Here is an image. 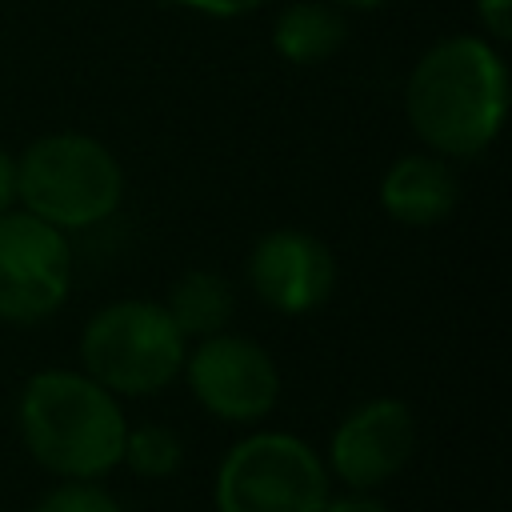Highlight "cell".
Here are the masks:
<instances>
[{
  "instance_id": "cell-1",
  "label": "cell",
  "mask_w": 512,
  "mask_h": 512,
  "mask_svg": "<svg viewBox=\"0 0 512 512\" xmlns=\"http://www.w3.org/2000/svg\"><path fill=\"white\" fill-rule=\"evenodd\" d=\"M408 120L440 156L484 152L508 112V68L476 36H448L432 44L404 92Z\"/></svg>"
},
{
  "instance_id": "cell-2",
  "label": "cell",
  "mask_w": 512,
  "mask_h": 512,
  "mask_svg": "<svg viewBox=\"0 0 512 512\" xmlns=\"http://www.w3.org/2000/svg\"><path fill=\"white\" fill-rule=\"evenodd\" d=\"M20 432L48 472L96 480L124 460L128 420L92 376L40 372L20 396Z\"/></svg>"
},
{
  "instance_id": "cell-3",
  "label": "cell",
  "mask_w": 512,
  "mask_h": 512,
  "mask_svg": "<svg viewBox=\"0 0 512 512\" xmlns=\"http://www.w3.org/2000/svg\"><path fill=\"white\" fill-rule=\"evenodd\" d=\"M124 172L84 132H52L16 160V200L52 228H92L120 208Z\"/></svg>"
},
{
  "instance_id": "cell-4",
  "label": "cell",
  "mask_w": 512,
  "mask_h": 512,
  "mask_svg": "<svg viewBox=\"0 0 512 512\" xmlns=\"http://www.w3.org/2000/svg\"><path fill=\"white\" fill-rule=\"evenodd\" d=\"M188 340L152 300H116L100 308L80 340L84 376L108 392L148 396L184 372Z\"/></svg>"
},
{
  "instance_id": "cell-5",
  "label": "cell",
  "mask_w": 512,
  "mask_h": 512,
  "mask_svg": "<svg viewBox=\"0 0 512 512\" xmlns=\"http://www.w3.org/2000/svg\"><path fill=\"white\" fill-rule=\"evenodd\" d=\"M212 500L216 512H324L328 472L300 436L256 432L224 456Z\"/></svg>"
},
{
  "instance_id": "cell-6",
  "label": "cell",
  "mask_w": 512,
  "mask_h": 512,
  "mask_svg": "<svg viewBox=\"0 0 512 512\" xmlns=\"http://www.w3.org/2000/svg\"><path fill=\"white\" fill-rule=\"evenodd\" d=\"M72 280V256L60 228L32 212H0V320L36 324L52 316Z\"/></svg>"
},
{
  "instance_id": "cell-7",
  "label": "cell",
  "mask_w": 512,
  "mask_h": 512,
  "mask_svg": "<svg viewBox=\"0 0 512 512\" xmlns=\"http://www.w3.org/2000/svg\"><path fill=\"white\" fill-rule=\"evenodd\" d=\"M184 372L196 400L232 424L268 416L280 396V372L272 356L244 336H204L196 352L184 356Z\"/></svg>"
},
{
  "instance_id": "cell-8",
  "label": "cell",
  "mask_w": 512,
  "mask_h": 512,
  "mask_svg": "<svg viewBox=\"0 0 512 512\" xmlns=\"http://www.w3.org/2000/svg\"><path fill=\"white\" fill-rule=\"evenodd\" d=\"M416 452V416L404 400L380 396L360 404L332 432L328 460L348 488H376L392 480Z\"/></svg>"
},
{
  "instance_id": "cell-9",
  "label": "cell",
  "mask_w": 512,
  "mask_h": 512,
  "mask_svg": "<svg viewBox=\"0 0 512 512\" xmlns=\"http://www.w3.org/2000/svg\"><path fill=\"white\" fill-rule=\"evenodd\" d=\"M248 280L264 304L300 316L328 300L336 284V260L324 240L300 228L268 232L248 256Z\"/></svg>"
},
{
  "instance_id": "cell-10",
  "label": "cell",
  "mask_w": 512,
  "mask_h": 512,
  "mask_svg": "<svg viewBox=\"0 0 512 512\" xmlns=\"http://www.w3.org/2000/svg\"><path fill=\"white\" fill-rule=\"evenodd\" d=\"M380 204L392 220L424 228L440 224L456 208V180L436 156H400L380 184Z\"/></svg>"
},
{
  "instance_id": "cell-11",
  "label": "cell",
  "mask_w": 512,
  "mask_h": 512,
  "mask_svg": "<svg viewBox=\"0 0 512 512\" xmlns=\"http://www.w3.org/2000/svg\"><path fill=\"white\" fill-rule=\"evenodd\" d=\"M344 40H348L344 16L336 8L312 4V0H300V4L284 8L272 24V44L292 64H320V60L336 56Z\"/></svg>"
},
{
  "instance_id": "cell-12",
  "label": "cell",
  "mask_w": 512,
  "mask_h": 512,
  "mask_svg": "<svg viewBox=\"0 0 512 512\" xmlns=\"http://www.w3.org/2000/svg\"><path fill=\"white\" fill-rule=\"evenodd\" d=\"M164 312L172 316V324L180 328V336H216L224 332L228 316H232V288L224 276L216 272H184L164 304Z\"/></svg>"
},
{
  "instance_id": "cell-13",
  "label": "cell",
  "mask_w": 512,
  "mask_h": 512,
  "mask_svg": "<svg viewBox=\"0 0 512 512\" xmlns=\"http://www.w3.org/2000/svg\"><path fill=\"white\" fill-rule=\"evenodd\" d=\"M124 460L132 464L136 476H148V480H160V476H172L184 460V444L172 428L164 424H140L128 432L124 440Z\"/></svg>"
},
{
  "instance_id": "cell-14",
  "label": "cell",
  "mask_w": 512,
  "mask_h": 512,
  "mask_svg": "<svg viewBox=\"0 0 512 512\" xmlns=\"http://www.w3.org/2000/svg\"><path fill=\"white\" fill-rule=\"evenodd\" d=\"M36 512H120V504H116L104 488H96V484H88V480H72V484L52 488V492L36 504Z\"/></svg>"
},
{
  "instance_id": "cell-15",
  "label": "cell",
  "mask_w": 512,
  "mask_h": 512,
  "mask_svg": "<svg viewBox=\"0 0 512 512\" xmlns=\"http://www.w3.org/2000/svg\"><path fill=\"white\" fill-rule=\"evenodd\" d=\"M476 12L496 40L512 36V0H476Z\"/></svg>"
},
{
  "instance_id": "cell-16",
  "label": "cell",
  "mask_w": 512,
  "mask_h": 512,
  "mask_svg": "<svg viewBox=\"0 0 512 512\" xmlns=\"http://www.w3.org/2000/svg\"><path fill=\"white\" fill-rule=\"evenodd\" d=\"M324 512H392V508H388V504H380V500H372V496H364V492L356 488L352 496H340V500H332V496H328Z\"/></svg>"
},
{
  "instance_id": "cell-17",
  "label": "cell",
  "mask_w": 512,
  "mask_h": 512,
  "mask_svg": "<svg viewBox=\"0 0 512 512\" xmlns=\"http://www.w3.org/2000/svg\"><path fill=\"white\" fill-rule=\"evenodd\" d=\"M180 4H188L196 12H208V16H240L256 4H264V0H180Z\"/></svg>"
},
{
  "instance_id": "cell-18",
  "label": "cell",
  "mask_w": 512,
  "mask_h": 512,
  "mask_svg": "<svg viewBox=\"0 0 512 512\" xmlns=\"http://www.w3.org/2000/svg\"><path fill=\"white\" fill-rule=\"evenodd\" d=\"M12 200H16V160L0 152V212H8Z\"/></svg>"
},
{
  "instance_id": "cell-19",
  "label": "cell",
  "mask_w": 512,
  "mask_h": 512,
  "mask_svg": "<svg viewBox=\"0 0 512 512\" xmlns=\"http://www.w3.org/2000/svg\"><path fill=\"white\" fill-rule=\"evenodd\" d=\"M340 4H348V8H380L384 0H340Z\"/></svg>"
}]
</instances>
